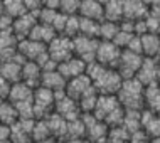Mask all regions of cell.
<instances>
[{
	"label": "cell",
	"mask_w": 160,
	"mask_h": 143,
	"mask_svg": "<svg viewBox=\"0 0 160 143\" xmlns=\"http://www.w3.org/2000/svg\"><path fill=\"white\" fill-rule=\"evenodd\" d=\"M145 86L137 79H127L123 81L122 89L118 91L116 98H118L120 105L125 111H142L145 110Z\"/></svg>",
	"instance_id": "cell-1"
},
{
	"label": "cell",
	"mask_w": 160,
	"mask_h": 143,
	"mask_svg": "<svg viewBox=\"0 0 160 143\" xmlns=\"http://www.w3.org/2000/svg\"><path fill=\"white\" fill-rule=\"evenodd\" d=\"M122 84L123 79L120 76V72L111 67H106L93 81V86L98 91V94H118V91L122 89Z\"/></svg>",
	"instance_id": "cell-2"
},
{
	"label": "cell",
	"mask_w": 160,
	"mask_h": 143,
	"mask_svg": "<svg viewBox=\"0 0 160 143\" xmlns=\"http://www.w3.org/2000/svg\"><path fill=\"white\" fill-rule=\"evenodd\" d=\"M145 57L140 54H135L132 52V51H122V57H120V62L118 66H116V71L120 72V76H122L123 81L127 79H133V77L137 76L138 69L142 67V64H143Z\"/></svg>",
	"instance_id": "cell-3"
},
{
	"label": "cell",
	"mask_w": 160,
	"mask_h": 143,
	"mask_svg": "<svg viewBox=\"0 0 160 143\" xmlns=\"http://www.w3.org/2000/svg\"><path fill=\"white\" fill-rule=\"evenodd\" d=\"M47 52L49 57L58 64L66 62L68 59H71L74 56V49H72V39L66 36H56V39L47 46Z\"/></svg>",
	"instance_id": "cell-4"
},
{
	"label": "cell",
	"mask_w": 160,
	"mask_h": 143,
	"mask_svg": "<svg viewBox=\"0 0 160 143\" xmlns=\"http://www.w3.org/2000/svg\"><path fill=\"white\" fill-rule=\"evenodd\" d=\"M99 44V39H91L86 36H78L72 39V49L74 56L81 57L86 64L96 61V49Z\"/></svg>",
	"instance_id": "cell-5"
},
{
	"label": "cell",
	"mask_w": 160,
	"mask_h": 143,
	"mask_svg": "<svg viewBox=\"0 0 160 143\" xmlns=\"http://www.w3.org/2000/svg\"><path fill=\"white\" fill-rule=\"evenodd\" d=\"M120 57H122V49L118 46H115L113 42H108V41H99L96 49V62L103 64L106 67L116 69Z\"/></svg>",
	"instance_id": "cell-6"
},
{
	"label": "cell",
	"mask_w": 160,
	"mask_h": 143,
	"mask_svg": "<svg viewBox=\"0 0 160 143\" xmlns=\"http://www.w3.org/2000/svg\"><path fill=\"white\" fill-rule=\"evenodd\" d=\"M27 62L19 52L15 54V57L12 61H7V62L0 64V74H2L10 84L20 83L22 81V66Z\"/></svg>",
	"instance_id": "cell-7"
},
{
	"label": "cell",
	"mask_w": 160,
	"mask_h": 143,
	"mask_svg": "<svg viewBox=\"0 0 160 143\" xmlns=\"http://www.w3.org/2000/svg\"><path fill=\"white\" fill-rule=\"evenodd\" d=\"M17 52L22 56L25 61H34V62H37V59L42 57V56L47 52V46L27 37V39H24V41H19V44H17Z\"/></svg>",
	"instance_id": "cell-8"
},
{
	"label": "cell",
	"mask_w": 160,
	"mask_h": 143,
	"mask_svg": "<svg viewBox=\"0 0 160 143\" xmlns=\"http://www.w3.org/2000/svg\"><path fill=\"white\" fill-rule=\"evenodd\" d=\"M158 66H160V61L145 57L143 64H142L140 69H138L135 77L145 86V88L150 86V84H157L158 83Z\"/></svg>",
	"instance_id": "cell-9"
},
{
	"label": "cell",
	"mask_w": 160,
	"mask_h": 143,
	"mask_svg": "<svg viewBox=\"0 0 160 143\" xmlns=\"http://www.w3.org/2000/svg\"><path fill=\"white\" fill-rule=\"evenodd\" d=\"M86 67H88V64H86L83 59L78 57V56H72V57L68 59L66 62L59 64V66H58V71L62 74L64 79L69 81V79H72V77H78V76L86 74Z\"/></svg>",
	"instance_id": "cell-10"
},
{
	"label": "cell",
	"mask_w": 160,
	"mask_h": 143,
	"mask_svg": "<svg viewBox=\"0 0 160 143\" xmlns=\"http://www.w3.org/2000/svg\"><path fill=\"white\" fill-rule=\"evenodd\" d=\"M118 98L116 94H99L98 96V103H96V108H94L93 115L96 116L99 121H105V118L108 115H111L116 108H120Z\"/></svg>",
	"instance_id": "cell-11"
},
{
	"label": "cell",
	"mask_w": 160,
	"mask_h": 143,
	"mask_svg": "<svg viewBox=\"0 0 160 143\" xmlns=\"http://www.w3.org/2000/svg\"><path fill=\"white\" fill-rule=\"evenodd\" d=\"M91 88H93L91 79H89L86 74H83V76L72 77V79L68 81V84H66V94H68L69 98L79 101L81 96H84V94L88 93Z\"/></svg>",
	"instance_id": "cell-12"
},
{
	"label": "cell",
	"mask_w": 160,
	"mask_h": 143,
	"mask_svg": "<svg viewBox=\"0 0 160 143\" xmlns=\"http://www.w3.org/2000/svg\"><path fill=\"white\" fill-rule=\"evenodd\" d=\"M79 17L89 20H96L103 22L105 20V3L98 2V0H83L79 5Z\"/></svg>",
	"instance_id": "cell-13"
},
{
	"label": "cell",
	"mask_w": 160,
	"mask_h": 143,
	"mask_svg": "<svg viewBox=\"0 0 160 143\" xmlns=\"http://www.w3.org/2000/svg\"><path fill=\"white\" fill-rule=\"evenodd\" d=\"M123 12L127 20H143L150 15V3L140 2V0H130V2H123Z\"/></svg>",
	"instance_id": "cell-14"
},
{
	"label": "cell",
	"mask_w": 160,
	"mask_h": 143,
	"mask_svg": "<svg viewBox=\"0 0 160 143\" xmlns=\"http://www.w3.org/2000/svg\"><path fill=\"white\" fill-rule=\"evenodd\" d=\"M39 20L34 17L32 14H25L22 17H19V19L14 20V25H12V32H14V36L19 39V41H24V39H27L31 36L32 29L37 25Z\"/></svg>",
	"instance_id": "cell-15"
},
{
	"label": "cell",
	"mask_w": 160,
	"mask_h": 143,
	"mask_svg": "<svg viewBox=\"0 0 160 143\" xmlns=\"http://www.w3.org/2000/svg\"><path fill=\"white\" fill-rule=\"evenodd\" d=\"M41 77H42V69L37 62L27 61L22 66V81L32 89H37L41 86Z\"/></svg>",
	"instance_id": "cell-16"
},
{
	"label": "cell",
	"mask_w": 160,
	"mask_h": 143,
	"mask_svg": "<svg viewBox=\"0 0 160 143\" xmlns=\"http://www.w3.org/2000/svg\"><path fill=\"white\" fill-rule=\"evenodd\" d=\"M8 101L14 103V105H19V103H25V101H34V89L31 86H27L24 81L20 83L12 84L10 93H8Z\"/></svg>",
	"instance_id": "cell-17"
},
{
	"label": "cell",
	"mask_w": 160,
	"mask_h": 143,
	"mask_svg": "<svg viewBox=\"0 0 160 143\" xmlns=\"http://www.w3.org/2000/svg\"><path fill=\"white\" fill-rule=\"evenodd\" d=\"M142 49H143V57L160 61V36L158 34L142 36Z\"/></svg>",
	"instance_id": "cell-18"
},
{
	"label": "cell",
	"mask_w": 160,
	"mask_h": 143,
	"mask_svg": "<svg viewBox=\"0 0 160 143\" xmlns=\"http://www.w3.org/2000/svg\"><path fill=\"white\" fill-rule=\"evenodd\" d=\"M66 84H68V81L64 79L59 71L42 72V77H41V86L42 88H47V89L52 91V93H58V91L66 89Z\"/></svg>",
	"instance_id": "cell-19"
},
{
	"label": "cell",
	"mask_w": 160,
	"mask_h": 143,
	"mask_svg": "<svg viewBox=\"0 0 160 143\" xmlns=\"http://www.w3.org/2000/svg\"><path fill=\"white\" fill-rule=\"evenodd\" d=\"M56 30L51 27V25H46V24H41V22H37V25L32 29V32H31V36H29V39H32V41H37V42H41V44H46V46H49L51 42L56 39Z\"/></svg>",
	"instance_id": "cell-20"
},
{
	"label": "cell",
	"mask_w": 160,
	"mask_h": 143,
	"mask_svg": "<svg viewBox=\"0 0 160 143\" xmlns=\"http://www.w3.org/2000/svg\"><path fill=\"white\" fill-rule=\"evenodd\" d=\"M145 110L160 115V84H150L145 88Z\"/></svg>",
	"instance_id": "cell-21"
},
{
	"label": "cell",
	"mask_w": 160,
	"mask_h": 143,
	"mask_svg": "<svg viewBox=\"0 0 160 143\" xmlns=\"http://www.w3.org/2000/svg\"><path fill=\"white\" fill-rule=\"evenodd\" d=\"M103 3H105V20L120 24L125 19L123 2H120V0H108V2H103Z\"/></svg>",
	"instance_id": "cell-22"
},
{
	"label": "cell",
	"mask_w": 160,
	"mask_h": 143,
	"mask_svg": "<svg viewBox=\"0 0 160 143\" xmlns=\"http://www.w3.org/2000/svg\"><path fill=\"white\" fill-rule=\"evenodd\" d=\"M19 121V113H17V108L14 103H10L8 99H3L0 103V123L12 126Z\"/></svg>",
	"instance_id": "cell-23"
},
{
	"label": "cell",
	"mask_w": 160,
	"mask_h": 143,
	"mask_svg": "<svg viewBox=\"0 0 160 143\" xmlns=\"http://www.w3.org/2000/svg\"><path fill=\"white\" fill-rule=\"evenodd\" d=\"M52 136V131L49 128V123L47 120H36V125L32 128V140L36 143H41V141H46V140H51Z\"/></svg>",
	"instance_id": "cell-24"
},
{
	"label": "cell",
	"mask_w": 160,
	"mask_h": 143,
	"mask_svg": "<svg viewBox=\"0 0 160 143\" xmlns=\"http://www.w3.org/2000/svg\"><path fill=\"white\" fill-rule=\"evenodd\" d=\"M3 12L15 20L27 14V8L22 0H7V2H3Z\"/></svg>",
	"instance_id": "cell-25"
},
{
	"label": "cell",
	"mask_w": 160,
	"mask_h": 143,
	"mask_svg": "<svg viewBox=\"0 0 160 143\" xmlns=\"http://www.w3.org/2000/svg\"><path fill=\"white\" fill-rule=\"evenodd\" d=\"M99 24H101V22H96V20H89V19H83V17H79V36L98 39V36H99Z\"/></svg>",
	"instance_id": "cell-26"
},
{
	"label": "cell",
	"mask_w": 160,
	"mask_h": 143,
	"mask_svg": "<svg viewBox=\"0 0 160 143\" xmlns=\"http://www.w3.org/2000/svg\"><path fill=\"white\" fill-rule=\"evenodd\" d=\"M120 32V24L115 22H108V20H103L99 24V41H108V42H113V39L116 37V34Z\"/></svg>",
	"instance_id": "cell-27"
},
{
	"label": "cell",
	"mask_w": 160,
	"mask_h": 143,
	"mask_svg": "<svg viewBox=\"0 0 160 143\" xmlns=\"http://www.w3.org/2000/svg\"><path fill=\"white\" fill-rule=\"evenodd\" d=\"M79 5L81 2H78V0H61V14L64 15H78L79 14Z\"/></svg>",
	"instance_id": "cell-28"
},
{
	"label": "cell",
	"mask_w": 160,
	"mask_h": 143,
	"mask_svg": "<svg viewBox=\"0 0 160 143\" xmlns=\"http://www.w3.org/2000/svg\"><path fill=\"white\" fill-rule=\"evenodd\" d=\"M133 36H135V34H128V32H123V30H120V32L116 34V37L113 39V44L118 46L122 51H125V49L128 47L130 41L133 39Z\"/></svg>",
	"instance_id": "cell-29"
},
{
	"label": "cell",
	"mask_w": 160,
	"mask_h": 143,
	"mask_svg": "<svg viewBox=\"0 0 160 143\" xmlns=\"http://www.w3.org/2000/svg\"><path fill=\"white\" fill-rule=\"evenodd\" d=\"M127 51H132L135 54L143 56V49H142V37L140 36H133V39L130 41V44L127 47Z\"/></svg>",
	"instance_id": "cell-30"
},
{
	"label": "cell",
	"mask_w": 160,
	"mask_h": 143,
	"mask_svg": "<svg viewBox=\"0 0 160 143\" xmlns=\"http://www.w3.org/2000/svg\"><path fill=\"white\" fill-rule=\"evenodd\" d=\"M10 88L12 84L0 74V99H7L8 98V93H10Z\"/></svg>",
	"instance_id": "cell-31"
},
{
	"label": "cell",
	"mask_w": 160,
	"mask_h": 143,
	"mask_svg": "<svg viewBox=\"0 0 160 143\" xmlns=\"http://www.w3.org/2000/svg\"><path fill=\"white\" fill-rule=\"evenodd\" d=\"M12 25H14V19L8 17L7 14H3L0 17V32H8L12 30Z\"/></svg>",
	"instance_id": "cell-32"
},
{
	"label": "cell",
	"mask_w": 160,
	"mask_h": 143,
	"mask_svg": "<svg viewBox=\"0 0 160 143\" xmlns=\"http://www.w3.org/2000/svg\"><path fill=\"white\" fill-rule=\"evenodd\" d=\"M128 143H150V138L145 135L143 130H140V131L133 133V135L130 136V141Z\"/></svg>",
	"instance_id": "cell-33"
},
{
	"label": "cell",
	"mask_w": 160,
	"mask_h": 143,
	"mask_svg": "<svg viewBox=\"0 0 160 143\" xmlns=\"http://www.w3.org/2000/svg\"><path fill=\"white\" fill-rule=\"evenodd\" d=\"M10 135H12V128L0 123V141H10Z\"/></svg>",
	"instance_id": "cell-34"
},
{
	"label": "cell",
	"mask_w": 160,
	"mask_h": 143,
	"mask_svg": "<svg viewBox=\"0 0 160 143\" xmlns=\"http://www.w3.org/2000/svg\"><path fill=\"white\" fill-rule=\"evenodd\" d=\"M44 7L49 8V10H61V0H49V2H44Z\"/></svg>",
	"instance_id": "cell-35"
},
{
	"label": "cell",
	"mask_w": 160,
	"mask_h": 143,
	"mask_svg": "<svg viewBox=\"0 0 160 143\" xmlns=\"http://www.w3.org/2000/svg\"><path fill=\"white\" fill-rule=\"evenodd\" d=\"M5 12H3V2H0V17H2Z\"/></svg>",
	"instance_id": "cell-36"
},
{
	"label": "cell",
	"mask_w": 160,
	"mask_h": 143,
	"mask_svg": "<svg viewBox=\"0 0 160 143\" xmlns=\"http://www.w3.org/2000/svg\"><path fill=\"white\" fill-rule=\"evenodd\" d=\"M0 143H12V141H0Z\"/></svg>",
	"instance_id": "cell-37"
},
{
	"label": "cell",
	"mask_w": 160,
	"mask_h": 143,
	"mask_svg": "<svg viewBox=\"0 0 160 143\" xmlns=\"http://www.w3.org/2000/svg\"><path fill=\"white\" fill-rule=\"evenodd\" d=\"M2 101H3V99H0V103H2Z\"/></svg>",
	"instance_id": "cell-38"
},
{
	"label": "cell",
	"mask_w": 160,
	"mask_h": 143,
	"mask_svg": "<svg viewBox=\"0 0 160 143\" xmlns=\"http://www.w3.org/2000/svg\"><path fill=\"white\" fill-rule=\"evenodd\" d=\"M105 143H108V140H106V141H105Z\"/></svg>",
	"instance_id": "cell-39"
},
{
	"label": "cell",
	"mask_w": 160,
	"mask_h": 143,
	"mask_svg": "<svg viewBox=\"0 0 160 143\" xmlns=\"http://www.w3.org/2000/svg\"><path fill=\"white\" fill-rule=\"evenodd\" d=\"M31 143H32V141H31Z\"/></svg>",
	"instance_id": "cell-40"
}]
</instances>
